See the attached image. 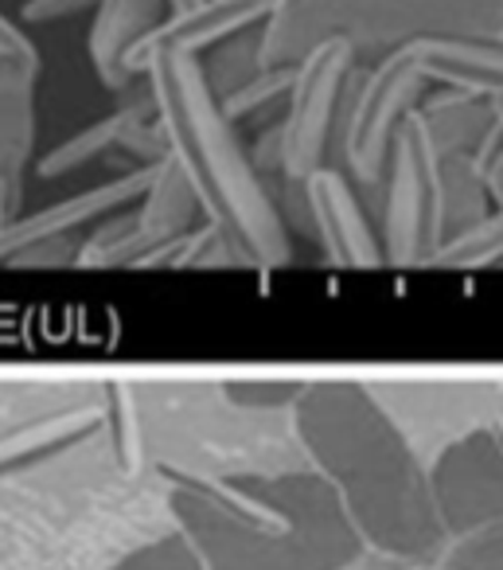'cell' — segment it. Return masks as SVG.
Segmentation results:
<instances>
[{
    "label": "cell",
    "mask_w": 503,
    "mask_h": 570,
    "mask_svg": "<svg viewBox=\"0 0 503 570\" xmlns=\"http://www.w3.org/2000/svg\"><path fill=\"white\" fill-rule=\"evenodd\" d=\"M297 430L359 539L402 559H425L448 539L430 473L375 395L355 383H324L300 399Z\"/></svg>",
    "instance_id": "cell-1"
},
{
    "label": "cell",
    "mask_w": 503,
    "mask_h": 570,
    "mask_svg": "<svg viewBox=\"0 0 503 570\" xmlns=\"http://www.w3.org/2000/svg\"><path fill=\"white\" fill-rule=\"evenodd\" d=\"M176 504L207 570H344L363 547L320 473L196 484Z\"/></svg>",
    "instance_id": "cell-2"
},
{
    "label": "cell",
    "mask_w": 503,
    "mask_h": 570,
    "mask_svg": "<svg viewBox=\"0 0 503 570\" xmlns=\"http://www.w3.org/2000/svg\"><path fill=\"white\" fill-rule=\"evenodd\" d=\"M258 36L262 67H293L324 40L371 63L422 40H503V0H277Z\"/></svg>",
    "instance_id": "cell-3"
},
{
    "label": "cell",
    "mask_w": 503,
    "mask_h": 570,
    "mask_svg": "<svg viewBox=\"0 0 503 570\" xmlns=\"http://www.w3.org/2000/svg\"><path fill=\"white\" fill-rule=\"evenodd\" d=\"M145 82L176 168L188 176L191 188L215 204L219 215H238L254 243H262V254H282V238L266 230L274 223L266 191L258 188V176L238 145L235 121L223 114L219 98L199 75L196 56H157L145 67Z\"/></svg>",
    "instance_id": "cell-4"
},
{
    "label": "cell",
    "mask_w": 503,
    "mask_h": 570,
    "mask_svg": "<svg viewBox=\"0 0 503 570\" xmlns=\"http://www.w3.org/2000/svg\"><path fill=\"white\" fill-rule=\"evenodd\" d=\"M425 90H430V82L414 67L410 48L386 51V56L355 67L344 121H339V149L363 184L383 180L394 134L417 110Z\"/></svg>",
    "instance_id": "cell-5"
},
{
    "label": "cell",
    "mask_w": 503,
    "mask_h": 570,
    "mask_svg": "<svg viewBox=\"0 0 503 570\" xmlns=\"http://www.w3.org/2000/svg\"><path fill=\"white\" fill-rule=\"evenodd\" d=\"M355 67L359 59L347 40H324L293 63V87L285 95L289 110L277 129H282V168L297 180L324 168L328 149L339 141Z\"/></svg>",
    "instance_id": "cell-6"
},
{
    "label": "cell",
    "mask_w": 503,
    "mask_h": 570,
    "mask_svg": "<svg viewBox=\"0 0 503 570\" xmlns=\"http://www.w3.org/2000/svg\"><path fill=\"white\" fill-rule=\"evenodd\" d=\"M386 258L422 262L433 258L441 230V153L417 110L398 126L386 153Z\"/></svg>",
    "instance_id": "cell-7"
},
{
    "label": "cell",
    "mask_w": 503,
    "mask_h": 570,
    "mask_svg": "<svg viewBox=\"0 0 503 570\" xmlns=\"http://www.w3.org/2000/svg\"><path fill=\"white\" fill-rule=\"evenodd\" d=\"M430 497L445 535H472L503 523V434L472 430L441 450L430 469Z\"/></svg>",
    "instance_id": "cell-8"
},
{
    "label": "cell",
    "mask_w": 503,
    "mask_h": 570,
    "mask_svg": "<svg viewBox=\"0 0 503 570\" xmlns=\"http://www.w3.org/2000/svg\"><path fill=\"white\" fill-rule=\"evenodd\" d=\"M274 4L277 0H191L184 9H168L160 24L129 48L126 67L134 75H145V67L157 56H199L227 36L258 28Z\"/></svg>",
    "instance_id": "cell-9"
},
{
    "label": "cell",
    "mask_w": 503,
    "mask_h": 570,
    "mask_svg": "<svg viewBox=\"0 0 503 570\" xmlns=\"http://www.w3.org/2000/svg\"><path fill=\"white\" fill-rule=\"evenodd\" d=\"M410 56L430 87H453L503 102V40H422L410 43Z\"/></svg>",
    "instance_id": "cell-10"
},
{
    "label": "cell",
    "mask_w": 503,
    "mask_h": 570,
    "mask_svg": "<svg viewBox=\"0 0 503 570\" xmlns=\"http://www.w3.org/2000/svg\"><path fill=\"white\" fill-rule=\"evenodd\" d=\"M168 12L165 0H98L95 20H90L87 51L95 75L110 90H129L141 75H134L126 67V56L149 28L160 24V17Z\"/></svg>",
    "instance_id": "cell-11"
},
{
    "label": "cell",
    "mask_w": 503,
    "mask_h": 570,
    "mask_svg": "<svg viewBox=\"0 0 503 570\" xmlns=\"http://www.w3.org/2000/svg\"><path fill=\"white\" fill-rule=\"evenodd\" d=\"M308 180V204L313 215L320 219V230L332 246V258H339L344 266H375L383 262L375 246V235L367 227V215H363L355 191L347 188V180L332 168H316Z\"/></svg>",
    "instance_id": "cell-12"
},
{
    "label": "cell",
    "mask_w": 503,
    "mask_h": 570,
    "mask_svg": "<svg viewBox=\"0 0 503 570\" xmlns=\"http://www.w3.org/2000/svg\"><path fill=\"white\" fill-rule=\"evenodd\" d=\"M417 118L425 121L441 157H448V153H472L476 157L487 141V129L495 121V102L492 98L469 95V90L445 87L417 102Z\"/></svg>",
    "instance_id": "cell-13"
},
{
    "label": "cell",
    "mask_w": 503,
    "mask_h": 570,
    "mask_svg": "<svg viewBox=\"0 0 503 570\" xmlns=\"http://www.w3.org/2000/svg\"><path fill=\"white\" fill-rule=\"evenodd\" d=\"M258 48H262L258 28H246V32H235V36H227V40L215 43V48H207L211 51L207 59H196L199 75H204V82L211 87L215 98H227L230 90L243 87L250 75L262 71Z\"/></svg>",
    "instance_id": "cell-14"
},
{
    "label": "cell",
    "mask_w": 503,
    "mask_h": 570,
    "mask_svg": "<svg viewBox=\"0 0 503 570\" xmlns=\"http://www.w3.org/2000/svg\"><path fill=\"white\" fill-rule=\"evenodd\" d=\"M433 262H445V266H484V262H503V204L495 215H487V219L448 235V243L441 246V250H433Z\"/></svg>",
    "instance_id": "cell-15"
},
{
    "label": "cell",
    "mask_w": 503,
    "mask_h": 570,
    "mask_svg": "<svg viewBox=\"0 0 503 570\" xmlns=\"http://www.w3.org/2000/svg\"><path fill=\"white\" fill-rule=\"evenodd\" d=\"M448 570H503V523L464 535L448 554Z\"/></svg>",
    "instance_id": "cell-16"
},
{
    "label": "cell",
    "mask_w": 503,
    "mask_h": 570,
    "mask_svg": "<svg viewBox=\"0 0 503 570\" xmlns=\"http://www.w3.org/2000/svg\"><path fill=\"white\" fill-rule=\"evenodd\" d=\"M121 570H207V567L191 547H184V539H165V543L134 554Z\"/></svg>",
    "instance_id": "cell-17"
},
{
    "label": "cell",
    "mask_w": 503,
    "mask_h": 570,
    "mask_svg": "<svg viewBox=\"0 0 503 570\" xmlns=\"http://www.w3.org/2000/svg\"><path fill=\"white\" fill-rule=\"evenodd\" d=\"M98 0H24L20 20L24 24H56V20L79 17V12L95 9Z\"/></svg>",
    "instance_id": "cell-18"
},
{
    "label": "cell",
    "mask_w": 503,
    "mask_h": 570,
    "mask_svg": "<svg viewBox=\"0 0 503 570\" xmlns=\"http://www.w3.org/2000/svg\"><path fill=\"white\" fill-rule=\"evenodd\" d=\"M0 63H32L40 67V51L32 48V40L24 36V28L17 20H9L0 12Z\"/></svg>",
    "instance_id": "cell-19"
},
{
    "label": "cell",
    "mask_w": 503,
    "mask_h": 570,
    "mask_svg": "<svg viewBox=\"0 0 503 570\" xmlns=\"http://www.w3.org/2000/svg\"><path fill=\"white\" fill-rule=\"evenodd\" d=\"M484 188H487V196L500 199V204H503V145L492 153V157H487V165H484Z\"/></svg>",
    "instance_id": "cell-20"
},
{
    "label": "cell",
    "mask_w": 503,
    "mask_h": 570,
    "mask_svg": "<svg viewBox=\"0 0 503 570\" xmlns=\"http://www.w3.org/2000/svg\"><path fill=\"white\" fill-rule=\"evenodd\" d=\"M168 9H184V4H191V0H165Z\"/></svg>",
    "instance_id": "cell-21"
}]
</instances>
